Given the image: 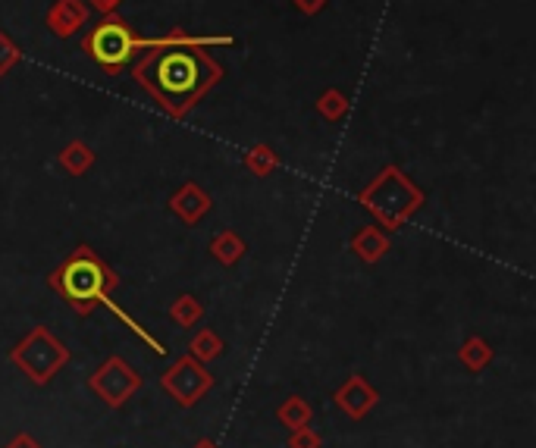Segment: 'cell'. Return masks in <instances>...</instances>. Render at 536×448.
<instances>
[{
    "instance_id": "cell-1",
    "label": "cell",
    "mask_w": 536,
    "mask_h": 448,
    "mask_svg": "<svg viewBox=\"0 0 536 448\" xmlns=\"http://www.w3.org/2000/svg\"><path fill=\"white\" fill-rule=\"evenodd\" d=\"M132 79L163 113L185 120L204 101V94L223 82V66L207 47H148L145 57L132 66Z\"/></svg>"
},
{
    "instance_id": "cell-2",
    "label": "cell",
    "mask_w": 536,
    "mask_h": 448,
    "mask_svg": "<svg viewBox=\"0 0 536 448\" xmlns=\"http://www.w3.org/2000/svg\"><path fill=\"white\" fill-rule=\"evenodd\" d=\"M54 289L73 304L76 311L88 314L98 304V295L107 292V286H116L113 270L91 248H79L69 261L54 273Z\"/></svg>"
},
{
    "instance_id": "cell-3",
    "label": "cell",
    "mask_w": 536,
    "mask_h": 448,
    "mask_svg": "<svg viewBox=\"0 0 536 448\" xmlns=\"http://www.w3.org/2000/svg\"><path fill=\"white\" fill-rule=\"evenodd\" d=\"M145 47H148V38L135 35V29L129 26V22L116 13H107L98 26H91L82 38V51L110 76L123 73L126 63L138 51H145Z\"/></svg>"
},
{
    "instance_id": "cell-4",
    "label": "cell",
    "mask_w": 536,
    "mask_h": 448,
    "mask_svg": "<svg viewBox=\"0 0 536 448\" xmlns=\"http://www.w3.org/2000/svg\"><path fill=\"white\" fill-rule=\"evenodd\" d=\"M361 204L374 210L389 229H395L424 204V192L399 167H386L361 192Z\"/></svg>"
},
{
    "instance_id": "cell-5",
    "label": "cell",
    "mask_w": 536,
    "mask_h": 448,
    "mask_svg": "<svg viewBox=\"0 0 536 448\" xmlns=\"http://www.w3.org/2000/svg\"><path fill=\"white\" fill-rule=\"evenodd\" d=\"M88 4L85 0H54L51 10L44 13V26L60 41L79 35L88 26Z\"/></svg>"
},
{
    "instance_id": "cell-6",
    "label": "cell",
    "mask_w": 536,
    "mask_h": 448,
    "mask_svg": "<svg viewBox=\"0 0 536 448\" xmlns=\"http://www.w3.org/2000/svg\"><path fill=\"white\" fill-rule=\"evenodd\" d=\"M170 207H173V214L182 217L185 223H198L207 214V210H211V198H207L195 182H189V185H182L179 192L173 195Z\"/></svg>"
},
{
    "instance_id": "cell-7",
    "label": "cell",
    "mask_w": 536,
    "mask_h": 448,
    "mask_svg": "<svg viewBox=\"0 0 536 448\" xmlns=\"http://www.w3.org/2000/svg\"><path fill=\"white\" fill-rule=\"evenodd\" d=\"M95 151H91L85 141H69V145L60 151V157H57V163L60 167L69 173V176H85L91 167H95Z\"/></svg>"
},
{
    "instance_id": "cell-8",
    "label": "cell",
    "mask_w": 536,
    "mask_h": 448,
    "mask_svg": "<svg viewBox=\"0 0 536 448\" xmlns=\"http://www.w3.org/2000/svg\"><path fill=\"white\" fill-rule=\"evenodd\" d=\"M314 107L320 113V120H326L330 126H339L345 116H348V110H352V101L345 98V91L326 88V91H320V98L314 101Z\"/></svg>"
},
{
    "instance_id": "cell-9",
    "label": "cell",
    "mask_w": 536,
    "mask_h": 448,
    "mask_svg": "<svg viewBox=\"0 0 536 448\" xmlns=\"http://www.w3.org/2000/svg\"><path fill=\"white\" fill-rule=\"evenodd\" d=\"M245 167L254 173V176H270L276 167H279V157H276V151L270 148V145H254L248 154H245Z\"/></svg>"
},
{
    "instance_id": "cell-10",
    "label": "cell",
    "mask_w": 536,
    "mask_h": 448,
    "mask_svg": "<svg viewBox=\"0 0 536 448\" xmlns=\"http://www.w3.org/2000/svg\"><path fill=\"white\" fill-rule=\"evenodd\" d=\"M386 248H389V242H386V235L380 229H364V232H358V239H355V254L364 257V261H377Z\"/></svg>"
},
{
    "instance_id": "cell-11",
    "label": "cell",
    "mask_w": 536,
    "mask_h": 448,
    "mask_svg": "<svg viewBox=\"0 0 536 448\" xmlns=\"http://www.w3.org/2000/svg\"><path fill=\"white\" fill-rule=\"evenodd\" d=\"M242 251H245V245H242V239H239L236 232H223V235H217L214 254L220 257L223 264H236L239 257H242Z\"/></svg>"
},
{
    "instance_id": "cell-12",
    "label": "cell",
    "mask_w": 536,
    "mask_h": 448,
    "mask_svg": "<svg viewBox=\"0 0 536 448\" xmlns=\"http://www.w3.org/2000/svg\"><path fill=\"white\" fill-rule=\"evenodd\" d=\"M19 63H22V47L7 32H0V79L10 76V69H16Z\"/></svg>"
},
{
    "instance_id": "cell-13",
    "label": "cell",
    "mask_w": 536,
    "mask_h": 448,
    "mask_svg": "<svg viewBox=\"0 0 536 448\" xmlns=\"http://www.w3.org/2000/svg\"><path fill=\"white\" fill-rule=\"evenodd\" d=\"M198 314H201V308H198V301L195 298H179L176 301V308H173V317L179 320V323H192V320H198Z\"/></svg>"
},
{
    "instance_id": "cell-14",
    "label": "cell",
    "mask_w": 536,
    "mask_h": 448,
    "mask_svg": "<svg viewBox=\"0 0 536 448\" xmlns=\"http://www.w3.org/2000/svg\"><path fill=\"white\" fill-rule=\"evenodd\" d=\"M326 4H330V0H292V7H295L301 16H317V13L326 10Z\"/></svg>"
},
{
    "instance_id": "cell-15",
    "label": "cell",
    "mask_w": 536,
    "mask_h": 448,
    "mask_svg": "<svg viewBox=\"0 0 536 448\" xmlns=\"http://www.w3.org/2000/svg\"><path fill=\"white\" fill-rule=\"evenodd\" d=\"M120 4H123V0H91V7H95L98 13H116V10H120Z\"/></svg>"
}]
</instances>
